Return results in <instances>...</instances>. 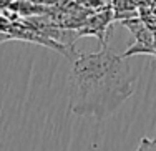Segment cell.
<instances>
[{
	"mask_svg": "<svg viewBox=\"0 0 156 151\" xmlns=\"http://www.w3.org/2000/svg\"><path fill=\"white\" fill-rule=\"evenodd\" d=\"M126 27L135 33L136 42L125 51V57L129 55H136V53H146V55H156L154 51V30H150L146 25H143L140 20H128L123 22Z\"/></svg>",
	"mask_w": 156,
	"mask_h": 151,
	"instance_id": "cell-2",
	"label": "cell"
},
{
	"mask_svg": "<svg viewBox=\"0 0 156 151\" xmlns=\"http://www.w3.org/2000/svg\"><path fill=\"white\" fill-rule=\"evenodd\" d=\"M138 76L128 57L110 48L78 53L68 75V106L78 116L105 120L135 93Z\"/></svg>",
	"mask_w": 156,
	"mask_h": 151,
	"instance_id": "cell-1",
	"label": "cell"
},
{
	"mask_svg": "<svg viewBox=\"0 0 156 151\" xmlns=\"http://www.w3.org/2000/svg\"><path fill=\"white\" fill-rule=\"evenodd\" d=\"M136 151H156V138H141Z\"/></svg>",
	"mask_w": 156,
	"mask_h": 151,
	"instance_id": "cell-3",
	"label": "cell"
},
{
	"mask_svg": "<svg viewBox=\"0 0 156 151\" xmlns=\"http://www.w3.org/2000/svg\"><path fill=\"white\" fill-rule=\"evenodd\" d=\"M154 51H156V30H154Z\"/></svg>",
	"mask_w": 156,
	"mask_h": 151,
	"instance_id": "cell-4",
	"label": "cell"
}]
</instances>
